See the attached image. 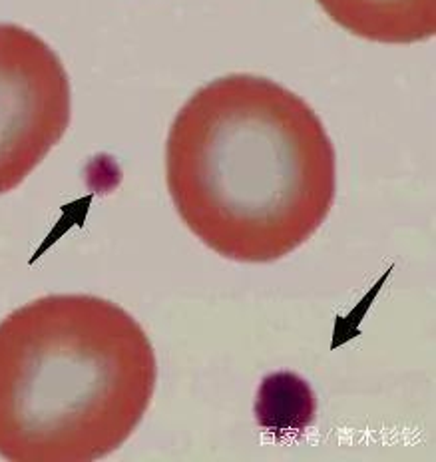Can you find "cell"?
Returning a JSON list of instances; mask_svg holds the SVG:
<instances>
[{
    "instance_id": "obj_2",
    "label": "cell",
    "mask_w": 436,
    "mask_h": 462,
    "mask_svg": "<svg viewBox=\"0 0 436 462\" xmlns=\"http://www.w3.org/2000/svg\"><path fill=\"white\" fill-rule=\"evenodd\" d=\"M158 381L150 337L96 295H46L0 323V457L92 462L138 429Z\"/></svg>"
},
{
    "instance_id": "obj_1",
    "label": "cell",
    "mask_w": 436,
    "mask_h": 462,
    "mask_svg": "<svg viewBox=\"0 0 436 462\" xmlns=\"http://www.w3.org/2000/svg\"><path fill=\"white\" fill-rule=\"evenodd\" d=\"M331 138L303 98L274 80L229 74L181 106L166 180L188 229L239 263H271L315 236L333 208Z\"/></svg>"
},
{
    "instance_id": "obj_5",
    "label": "cell",
    "mask_w": 436,
    "mask_h": 462,
    "mask_svg": "<svg viewBox=\"0 0 436 462\" xmlns=\"http://www.w3.org/2000/svg\"><path fill=\"white\" fill-rule=\"evenodd\" d=\"M255 412L261 427L275 435L301 432L311 425L315 415L313 393L297 374H271L261 384Z\"/></svg>"
},
{
    "instance_id": "obj_3",
    "label": "cell",
    "mask_w": 436,
    "mask_h": 462,
    "mask_svg": "<svg viewBox=\"0 0 436 462\" xmlns=\"http://www.w3.org/2000/svg\"><path fill=\"white\" fill-rule=\"evenodd\" d=\"M70 110V80L58 54L28 28L0 23V196L62 140Z\"/></svg>"
},
{
    "instance_id": "obj_4",
    "label": "cell",
    "mask_w": 436,
    "mask_h": 462,
    "mask_svg": "<svg viewBox=\"0 0 436 462\" xmlns=\"http://www.w3.org/2000/svg\"><path fill=\"white\" fill-rule=\"evenodd\" d=\"M347 32L381 44H414L436 34V0H315Z\"/></svg>"
}]
</instances>
